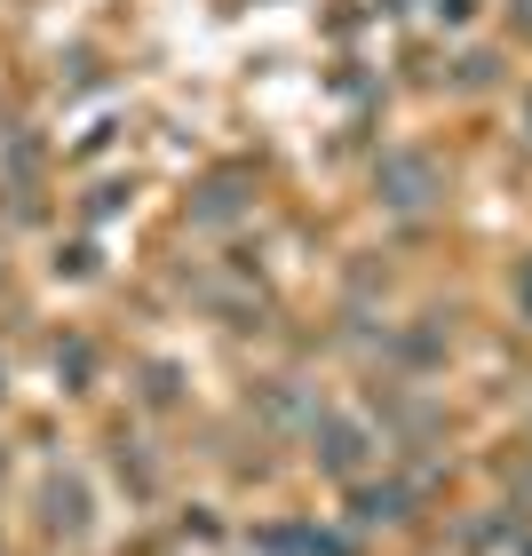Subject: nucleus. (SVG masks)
Returning <instances> with one entry per match:
<instances>
[{
    "label": "nucleus",
    "instance_id": "obj_1",
    "mask_svg": "<svg viewBox=\"0 0 532 556\" xmlns=\"http://www.w3.org/2000/svg\"><path fill=\"white\" fill-rule=\"evenodd\" d=\"M382 199L397 215H421L429 199H438V167H429L421 151H390V160H382Z\"/></svg>",
    "mask_w": 532,
    "mask_h": 556
},
{
    "label": "nucleus",
    "instance_id": "obj_2",
    "mask_svg": "<svg viewBox=\"0 0 532 556\" xmlns=\"http://www.w3.org/2000/svg\"><path fill=\"white\" fill-rule=\"evenodd\" d=\"M524 311H532V263H524Z\"/></svg>",
    "mask_w": 532,
    "mask_h": 556
},
{
    "label": "nucleus",
    "instance_id": "obj_3",
    "mask_svg": "<svg viewBox=\"0 0 532 556\" xmlns=\"http://www.w3.org/2000/svg\"><path fill=\"white\" fill-rule=\"evenodd\" d=\"M524 128H532V119H524Z\"/></svg>",
    "mask_w": 532,
    "mask_h": 556
}]
</instances>
